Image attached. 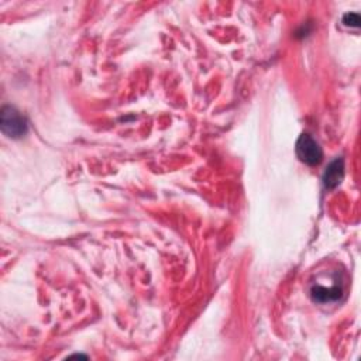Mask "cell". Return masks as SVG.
Listing matches in <instances>:
<instances>
[{
	"mask_svg": "<svg viewBox=\"0 0 361 361\" xmlns=\"http://www.w3.org/2000/svg\"><path fill=\"white\" fill-rule=\"evenodd\" d=\"M343 295V285L340 278L333 275H323L317 278L310 286V296L317 303H330L336 302Z\"/></svg>",
	"mask_w": 361,
	"mask_h": 361,
	"instance_id": "cell-1",
	"label": "cell"
},
{
	"mask_svg": "<svg viewBox=\"0 0 361 361\" xmlns=\"http://www.w3.org/2000/svg\"><path fill=\"white\" fill-rule=\"evenodd\" d=\"M0 127L1 131L11 138H21L27 134L28 124L24 116L20 114L14 107L4 106L0 114Z\"/></svg>",
	"mask_w": 361,
	"mask_h": 361,
	"instance_id": "cell-2",
	"label": "cell"
},
{
	"mask_svg": "<svg viewBox=\"0 0 361 361\" xmlns=\"http://www.w3.org/2000/svg\"><path fill=\"white\" fill-rule=\"evenodd\" d=\"M296 155L306 165L314 166L320 164L323 158V151L319 142L312 135L303 133L296 141Z\"/></svg>",
	"mask_w": 361,
	"mask_h": 361,
	"instance_id": "cell-3",
	"label": "cell"
},
{
	"mask_svg": "<svg viewBox=\"0 0 361 361\" xmlns=\"http://www.w3.org/2000/svg\"><path fill=\"white\" fill-rule=\"evenodd\" d=\"M343 178H344V161L343 158H336L327 165L323 173V185L326 189H334L341 183Z\"/></svg>",
	"mask_w": 361,
	"mask_h": 361,
	"instance_id": "cell-4",
	"label": "cell"
},
{
	"mask_svg": "<svg viewBox=\"0 0 361 361\" xmlns=\"http://www.w3.org/2000/svg\"><path fill=\"white\" fill-rule=\"evenodd\" d=\"M360 14L358 13H347L343 17V24L347 27H353V28H358L360 27Z\"/></svg>",
	"mask_w": 361,
	"mask_h": 361,
	"instance_id": "cell-5",
	"label": "cell"
}]
</instances>
